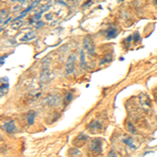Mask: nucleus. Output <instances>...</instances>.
<instances>
[{
  "label": "nucleus",
  "instance_id": "nucleus-2",
  "mask_svg": "<svg viewBox=\"0 0 157 157\" xmlns=\"http://www.w3.org/2000/svg\"><path fill=\"white\" fill-rule=\"evenodd\" d=\"M139 103H140V106L146 112H149L151 110V101L150 97L146 94H140L139 95Z\"/></svg>",
  "mask_w": 157,
  "mask_h": 157
},
{
  "label": "nucleus",
  "instance_id": "nucleus-15",
  "mask_svg": "<svg viewBox=\"0 0 157 157\" xmlns=\"http://www.w3.org/2000/svg\"><path fill=\"white\" fill-rule=\"evenodd\" d=\"M80 58H81V60H80V62H81V67L82 68H86V61H85V52L83 51H81L80 52Z\"/></svg>",
  "mask_w": 157,
  "mask_h": 157
},
{
  "label": "nucleus",
  "instance_id": "nucleus-20",
  "mask_svg": "<svg viewBox=\"0 0 157 157\" xmlns=\"http://www.w3.org/2000/svg\"><path fill=\"white\" fill-rule=\"evenodd\" d=\"M50 7V4H44L41 9H40V13H44V12H47Z\"/></svg>",
  "mask_w": 157,
  "mask_h": 157
},
{
  "label": "nucleus",
  "instance_id": "nucleus-19",
  "mask_svg": "<svg viewBox=\"0 0 157 157\" xmlns=\"http://www.w3.org/2000/svg\"><path fill=\"white\" fill-rule=\"evenodd\" d=\"M70 153V157H78L81 154V152L78 150V149H71V150L69 151Z\"/></svg>",
  "mask_w": 157,
  "mask_h": 157
},
{
  "label": "nucleus",
  "instance_id": "nucleus-18",
  "mask_svg": "<svg viewBox=\"0 0 157 157\" xmlns=\"http://www.w3.org/2000/svg\"><path fill=\"white\" fill-rule=\"evenodd\" d=\"M40 94H41V93H40V91H35V92H32V93H30V94H28V97L30 98V100H37L38 97H40Z\"/></svg>",
  "mask_w": 157,
  "mask_h": 157
},
{
  "label": "nucleus",
  "instance_id": "nucleus-22",
  "mask_svg": "<svg viewBox=\"0 0 157 157\" xmlns=\"http://www.w3.org/2000/svg\"><path fill=\"white\" fill-rule=\"evenodd\" d=\"M41 16H42V13H36L35 14V16H34V19L35 20H37V21H40V19H41Z\"/></svg>",
  "mask_w": 157,
  "mask_h": 157
},
{
  "label": "nucleus",
  "instance_id": "nucleus-10",
  "mask_svg": "<svg viewBox=\"0 0 157 157\" xmlns=\"http://www.w3.org/2000/svg\"><path fill=\"white\" fill-rule=\"evenodd\" d=\"M59 102V97L57 95H49L47 98L44 100V103H47L48 105H55Z\"/></svg>",
  "mask_w": 157,
  "mask_h": 157
},
{
  "label": "nucleus",
  "instance_id": "nucleus-32",
  "mask_svg": "<svg viewBox=\"0 0 157 157\" xmlns=\"http://www.w3.org/2000/svg\"><path fill=\"white\" fill-rule=\"evenodd\" d=\"M69 1H72V0H69Z\"/></svg>",
  "mask_w": 157,
  "mask_h": 157
},
{
  "label": "nucleus",
  "instance_id": "nucleus-7",
  "mask_svg": "<svg viewBox=\"0 0 157 157\" xmlns=\"http://www.w3.org/2000/svg\"><path fill=\"white\" fill-rule=\"evenodd\" d=\"M88 140V136L87 135H84V134H80V135L78 136L77 138L74 139V141H73V145H75L77 147L83 145L84 143Z\"/></svg>",
  "mask_w": 157,
  "mask_h": 157
},
{
  "label": "nucleus",
  "instance_id": "nucleus-3",
  "mask_svg": "<svg viewBox=\"0 0 157 157\" xmlns=\"http://www.w3.org/2000/svg\"><path fill=\"white\" fill-rule=\"evenodd\" d=\"M84 48L88 51V54L92 55L93 54H94V51H95V46H94V43H93L92 41V39L89 37V36H87V37H85L84 38Z\"/></svg>",
  "mask_w": 157,
  "mask_h": 157
},
{
  "label": "nucleus",
  "instance_id": "nucleus-1",
  "mask_svg": "<svg viewBox=\"0 0 157 157\" xmlns=\"http://www.w3.org/2000/svg\"><path fill=\"white\" fill-rule=\"evenodd\" d=\"M74 63H75V55L71 54L68 57L66 62V67H65V72L66 74H71L74 70Z\"/></svg>",
  "mask_w": 157,
  "mask_h": 157
},
{
  "label": "nucleus",
  "instance_id": "nucleus-4",
  "mask_svg": "<svg viewBox=\"0 0 157 157\" xmlns=\"http://www.w3.org/2000/svg\"><path fill=\"white\" fill-rule=\"evenodd\" d=\"M2 129L4 131H6L7 133L12 134V133H15L17 131V128H16V125H15V121L13 120H6L4 121V124L2 125Z\"/></svg>",
  "mask_w": 157,
  "mask_h": 157
},
{
  "label": "nucleus",
  "instance_id": "nucleus-13",
  "mask_svg": "<svg viewBox=\"0 0 157 157\" xmlns=\"http://www.w3.org/2000/svg\"><path fill=\"white\" fill-rule=\"evenodd\" d=\"M36 38V32H29L28 34H26L23 38H21V41H30V40H32V39H35Z\"/></svg>",
  "mask_w": 157,
  "mask_h": 157
},
{
  "label": "nucleus",
  "instance_id": "nucleus-23",
  "mask_svg": "<svg viewBox=\"0 0 157 157\" xmlns=\"http://www.w3.org/2000/svg\"><path fill=\"white\" fill-rule=\"evenodd\" d=\"M108 157H118V156H117V154H116L115 151H110L108 154Z\"/></svg>",
  "mask_w": 157,
  "mask_h": 157
},
{
  "label": "nucleus",
  "instance_id": "nucleus-27",
  "mask_svg": "<svg viewBox=\"0 0 157 157\" xmlns=\"http://www.w3.org/2000/svg\"><path fill=\"white\" fill-rule=\"evenodd\" d=\"M11 20H13V19L11 18V17H9V18H7V19L5 20V21H4V22H3V23H2V24H1V26H3V25H6V24H7V23H9V21H11Z\"/></svg>",
  "mask_w": 157,
  "mask_h": 157
},
{
  "label": "nucleus",
  "instance_id": "nucleus-29",
  "mask_svg": "<svg viewBox=\"0 0 157 157\" xmlns=\"http://www.w3.org/2000/svg\"><path fill=\"white\" fill-rule=\"evenodd\" d=\"M132 40H133V37H132V36H129V37L127 38V39H126V41H128V42H131V41H132Z\"/></svg>",
  "mask_w": 157,
  "mask_h": 157
},
{
  "label": "nucleus",
  "instance_id": "nucleus-17",
  "mask_svg": "<svg viewBox=\"0 0 157 157\" xmlns=\"http://www.w3.org/2000/svg\"><path fill=\"white\" fill-rule=\"evenodd\" d=\"M111 61H112V55L109 54V55H106L103 60H101V65H103L104 63H109V62H111Z\"/></svg>",
  "mask_w": 157,
  "mask_h": 157
},
{
  "label": "nucleus",
  "instance_id": "nucleus-28",
  "mask_svg": "<svg viewBox=\"0 0 157 157\" xmlns=\"http://www.w3.org/2000/svg\"><path fill=\"white\" fill-rule=\"evenodd\" d=\"M43 25H44V22H42V21H38V23H37V28H40V27H42Z\"/></svg>",
  "mask_w": 157,
  "mask_h": 157
},
{
  "label": "nucleus",
  "instance_id": "nucleus-14",
  "mask_svg": "<svg viewBox=\"0 0 157 157\" xmlns=\"http://www.w3.org/2000/svg\"><path fill=\"white\" fill-rule=\"evenodd\" d=\"M23 24H24V21H23V20H19V21H14V22L12 23V28H13V29H18L19 27H21Z\"/></svg>",
  "mask_w": 157,
  "mask_h": 157
},
{
  "label": "nucleus",
  "instance_id": "nucleus-21",
  "mask_svg": "<svg viewBox=\"0 0 157 157\" xmlns=\"http://www.w3.org/2000/svg\"><path fill=\"white\" fill-rule=\"evenodd\" d=\"M6 15H7V12L5 11V9H2V11H1V21H0V22H1V24L3 23V18H5Z\"/></svg>",
  "mask_w": 157,
  "mask_h": 157
},
{
  "label": "nucleus",
  "instance_id": "nucleus-12",
  "mask_svg": "<svg viewBox=\"0 0 157 157\" xmlns=\"http://www.w3.org/2000/svg\"><path fill=\"white\" fill-rule=\"evenodd\" d=\"M121 141H123L124 143H126L129 148H131V149H136V146L133 143V140H132V138L131 137H126V138H123L121 139Z\"/></svg>",
  "mask_w": 157,
  "mask_h": 157
},
{
  "label": "nucleus",
  "instance_id": "nucleus-5",
  "mask_svg": "<svg viewBox=\"0 0 157 157\" xmlns=\"http://www.w3.org/2000/svg\"><path fill=\"white\" fill-rule=\"evenodd\" d=\"M89 149L95 153H101L102 152V140L100 138H94L89 145Z\"/></svg>",
  "mask_w": 157,
  "mask_h": 157
},
{
  "label": "nucleus",
  "instance_id": "nucleus-31",
  "mask_svg": "<svg viewBox=\"0 0 157 157\" xmlns=\"http://www.w3.org/2000/svg\"><path fill=\"white\" fill-rule=\"evenodd\" d=\"M156 103H157V97H156Z\"/></svg>",
  "mask_w": 157,
  "mask_h": 157
},
{
  "label": "nucleus",
  "instance_id": "nucleus-30",
  "mask_svg": "<svg viewBox=\"0 0 157 157\" xmlns=\"http://www.w3.org/2000/svg\"><path fill=\"white\" fill-rule=\"evenodd\" d=\"M90 3H91V0H89V1H87V2H85V4H84V6H86L88 4V5H90Z\"/></svg>",
  "mask_w": 157,
  "mask_h": 157
},
{
  "label": "nucleus",
  "instance_id": "nucleus-26",
  "mask_svg": "<svg viewBox=\"0 0 157 157\" xmlns=\"http://www.w3.org/2000/svg\"><path fill=\"white\" fill-rule=\"evenodd\" d=\"M52 14H46L45 15V18H46V20H51L52 19Z\"/></svg>",
  "mask_w": 157,
  "mask_h": 157
},
{
  "label": "nucleus",
  "instance_id": "nucleus-25",
  "mask_svg": "<svg viewBox=\"0 0 157 157\" xmlns=\"http://www.w3.org/2000/svg\"><path fill=\"white\" fill-rule=\"evenodd\" d=\"M138 40H139V34L138 32H135V34H134V41L137 42Z\"/></svg>",
  "mask_w": 157,
  "mask_h": 157
},
{
  "label": "nucleus",
  "instance_id": "nucleus-16",
  "mask_svg": "<svg viewBox=\"0 0 157 157\" xmlns=\"http://www.w3.org/2000/svg\"><path fill=\"white\" fill-rule=\"evenodd\" d=\"M127 128H128L127 130H128L131 134H136V133H137V130H136V128L134 127L133 124L131 123V121H129V123H128V127H127Z\"/></svg>",
  "mask_w": 157,
  "mask_h": 157
},
{
  "label": "nucleus",
  "instance_id": "nucleus-8",
  "mask_svg": "<svg viewBox=\"0 0 157 157\" xmlns=\"http://www.w3.org/2000/svg\"><path fill=\"white\" fill-rule=\"evenodd\" d=\"M89 129L92 131H95V130H102V124L100 123V120H92L91 123L89 124Z\"/></svg>",
  "mask_w": 157,
  "mask_h": 157
},
{
  "label": "nucleus",
  "instance_id": "nucleus-11",
  "mask_svg": "<svg viewBox=\"0 0 157 157\" xmlns=\"http://www.w3.org/2000/svg\"><path fill=\"white\" fill-rule=\"evenodd\" d=\"M35 118H36V112L35 111H29L27 113V116H26V120H27V124L30 126L35 123Z\"/></svg>",
  "mask_w": 157,
  "mask_h": 157
},
{
  "label": "nucleus",
  "instance_id": "nucleus-24",
  "mask_svg": "<svg viewBox=\"0 0 157 157\" xmlns=\"http://www.w3.org/2000/svg\"><path fill=\"white\" fill-rule=\"evenodd\" d=\"M71 100H72V94L68 93V94H67V97H66V102H67V103H69Z\"/></svg>",
  "mask_w": 157,
  "mask_h": 157
},
{
  "label": "nucleus",
  "instance_id": "nucleus-6",
  "mask_svg": "<svg viewBox=\"0 0 157 157\" xmlns=\"http://www.w3.org/2000/svg\"><path fill=\"white\" fill-rule=\"evenodd\" d=\"M9 80H7V78H1V88H0V94H1V97H3L4 94L7 92V90H9Z\"/></svg>",
  "mask_w": 157,
  "mask_h": 157
},
{
  "label": "nucleus",
  "instance_id": "nucleus-9",
  "mask_svg": "<svg viewBox=\"0 0 157 157\" xmlns=\"http://www.w3.org/2000/svg\"><path fill=\"white\" fill-rule=\"evenodd\" d=\"M116 35H117V29H116V27H110V28H108L106 30V37H107V39H112V38H114Z\"/></svg>",
  "mask_w": 157,
  "mask_h": 157
}]
</instances>
